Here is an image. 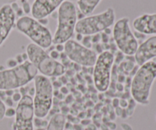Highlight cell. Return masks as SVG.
<instances>
[{"label":"cell","mask_w":156,"mask_h":130,"mask_svg":"<svg viewBox=\"0 0 156 130\" xmlns=\"http://www.w3.org/2000/svg\"><path fill=\"white\" fill-rule=\"evenodd\" d=\"M57 26L53 36V44H64L73 37L78 21V9L76 4L66 0L58 9Z\"/></svg>","instance_id":"obj_3"},{"label":"cell","mask_w":156,"mask_h":130,"mask_svg":"<svg viewBox=\"0 0 156 130\" xmlns=\"http://www.w3.org/2000/svg\"><path fill=\"white\" fill-rule=\"evenodd\" d=\"M114 61V55L108 50L98 55L93 66V81L96 89L100 92H105L109 88Z\"/></svg>","instance_id":"obj_9"},{"label":"cell","mask_w":156,"mask_h":130,"mask_svg":"<svg viewBox=\"0 0 156 130\" xmlns=\"http://www.w3.org/2000/svg\"><path fill=\"white\" fill-rule=\"evenodd\" d=\"M15 59H16L17 62H18V64H21V63H22V62H24V59H23L22 54H18L16 56H15Z\"/></svg>","instance_id":"obj_25"},{"label":"cell","mask_w":156,"mask_h":130,"mask_svg":"<svg viewBox=\"0 0 156 130\" xmlns=\"http://www.w3.org/2000/svg\"><path fill=\"white\" fill-rule=\"evenodd\" d=\"M156 58V35L150 37L139 45L134 54V59L138 66Z\"/></svg>","instance_id":"obj_14"},{"label":"cell","mask_w":156,"mask_h":130,"mask_svg":"<svg viewBox=\"0 0 156 130\" xmlns=\"http://www.w3.org/2000/svg\"><path fill=\"white\" fill-rule=\"evenodd\" d=\"M115 12L110 7L99 14L88 15L78 20L75 31L82 36L97 34L110 28L115 23Z\"/></svg>","instance_id":"obj_6"},{"label":"cell","mask_w":156,"mask_h":130,"mask_svg":"<svg viewBox=\"0 0 156 130\" xmlns=\"http://www.w3.org/2000/svg\"><path fill=\"white\" fill-rule=\"evenodd\" d=\"M155 79V62L149 61L139 67L130 85L131 96L136 103L143 106L149 104L152 87Z\"/></svg>","instance_id":"obj_1"},{"label":"cell","mask_w":156,"mask_h":130,"mask_svg":"<svg viewBox=\"0 0 156 130\" xmlns=\"http://www.w3.org/2000/svg\"><path fill=\"white\" fill-rule=\"evenodd\" d=\"M56 50H57L59 53H60V52H63L64 44H57V45H56Z\"/></svg>","instance_id":"obj_26"},{"label":"cell","mask_w":156,"mask_h":130,"mask_svg":"<svg viewBox=\"0 0 156 130\" xmlns=\"http://www.w3.org/2000/svg\"><path fill=\"white\" fill-rule=\"evenodd\" d=\"M101 0H77L79 11L83 16L90 15L96 9Z\"/></svg>","instance_id":"obj_16"},{"label":"cell","mask_w":156,"mask_h":130,"mask_svg":"<svg viewBox=\"0 0 156 130\" xmlns=\"http://www.w3.org/2000/svg\"><path fill=\"white\" fill-rule=\"evenodd\" d=\"M113 37L116 46L123 54L134 56L138 49L139 43L130 28L129 18L123 17L114 23Z\"/></svg>","instance_id":"obj_8"},{"label":"cell","mask_w":156,"mask_h":130,"mask_svg":"<svg viewBox=\"0 0 156 130\" xmlns=\"http://www.w3.org/2000/svg\"><path fill=\"white\" fill-rule=\"evenodd\" d=\"M15 109L13 107H9L6 108L5 112V117L7 118H12V117H15Z\"/></svg>","instance_id":"obj_19"},{"label":"cell","mask_w":156,"mask_h":130,"mask_svg":"<svg viewBox=\"0 0 156 130\" xmlns=\"http://www.w3.org/2000/svg\"><path fill=\"white\" fill-rule=\"evenodd\" d=\"M26 53L28 60L42 76L47 78L60 77L65 73V66L53 59L45 49L30 43L26 47Z\"/></svg>","instance_id":"obj_4"},{"label":"cell","mask_w":156,"mask_h":130,"mask_svg":"<svg viewBox=\"0 0 156 130\" xmlns=\"http://www.w3.org/2000/svg\"><path fill=\"white\" fill-rule=\"evenodd\" d=\"M15 27L33 44L45 50L50 48L53 44V35L50 29L33 17L21 16L16 21Z\"/></svg>","instance_id":"obj_5"},{"label":"cell","mask_w":156,"mask_h":130,"mask_svg":"<svg viewBox=\"0 0 156 130\" xmlns=\"http://www.w3.org/2000/svg\"><path fill=\"white\" fill-rule=\"evenodd\" d=\"M107 126L108 127V129H111V130H114V129H117V126H116V124H115V123H112V122H111V123H108V126Z\"/></svg>","instance_id":"obj_28"},{"label":"cell","mask_w":156,"mask_h":130,"mask_svg":"<svg viewBox=\"0 0 156 130\" xmlns=\"http://www.w3.org/2000/svg\"><path fill=\"white\" fill-rule=\"evenodd\" d=\"M121 127L123 130H133L132 127L129 124H127V123H122Z\"/></svg>","instance_id":"obj_27"},{"label":"cell","mask_w":156,"mask_h":130,"mask_svg":"<svg viewBox=\"0 0 156 130\" xmlns=\"http://www.w3.org/2000/svg\"><path fill=\"white\" fill-rule=\"evenodd\" d=\"M36 130H46V128H37Z\"/></svg>","instance_id":"obj_30"},{"label":"cell","mask_w":156,"mask_h":130,"mask_svg":"<svg viewBox=\"0 0 156 130\" xmlns=\"http://www.w3.org/2000/svg\"><path fill=\"white\" fill-rule=\"evenodd\" d=\"M6 106L3 100L0 98V120H3L5 117V112Z\"/></svg>","instance_id":"obj_20"},{"label":"cell","mask_w":156,"mask_h":130,"mask_svg":"<svg viewBox=\"0 0 156 130\" xmlns=\"http://www.w3.org/2000/svg\"><path fill=\"white\" fill-rule=\"evenodd\" d=\"M66 126V117L62 114H54L48 122L46 130H64Z\"/></svg>","instance_id":"obj_17"},{"label":"cell","mask_w":156,"mask_h":130,"mask_svg":"<svg viewBox=\"0 0 156 130\" xmlns=\"http://www.w3.org/2000/svg\"><path fill=\"white\" fill-rule=\"evenodd\" d=\"M15 1L21 3V4H22V5H24V4H26V3H27L28 0H15Z\"/></svg>","instance_id":"obj_29"},{"label":"cell","mask_w":156,"mask_h":130,"mask_svg":"<svg viewBox=\"0 0 156 130\" xmlns=\"http://www.w3.org/2000/svg\"><path fill=\"white\" fill-rule=\"evenodd\" d=\"M133 27L136 32L144 35H156V13L143 14L133 21Z\"/></svg>","instance_id":"obj_15"},{"label":"cell","mask_w":156,"mask_h":130,"mask_svg":"<svg viewBox=\"0 0 156 130\" xmlns=\"http://www.w3.org/2000/svg\"><path fill=\"white\" fill-rule=\"evenodd\" d=\"M34 81V95L33 98L35 117L44 119L51 110L53 101V86L49 78L37 75Z\"/></svg>","instance_id":"obj_7"},{"label":"cell","mask_w":156,"mask_h":130,"mask_svg":"<svg viewBox=\"0 0 156 130\" xmlns=\"http://www.w3.org/2000/svg\"><path fill=\"white\" fill-rule=\"evenodd\" d=\"M65 1L66 0H34L30 7V13L32 17L38 21L45 19L59 9Z\"/></svg>","instance_id":"obj_13"},{"label":"cell","mask_w":156,"mask_h":130,"mask_svg":"<svg viewBox=\"0 0 156 130\" xmlns=\"http://www.w3.org/2000/svg\"><path fill=\"white\" fill-rule=\"evenodd\" d=\"M18 63L17 62L16 59L15 58H12V59H9L6 62V65L8 66V68H13L15 67L16 65H18Z\"/></svg>","instance_id":"obj_21"},{"label":"cell","mask_w":156,"mask_h":130,"mask_svg":"<svg viewBox=\"0 0 156 130\" xmlns=\"http://www.w3.org/2000/svg\"><path fill=\"white\" fill-rule=\"evenodd\" d=\"M21 97H22V95H21L20 92H14L13 95L12 96V100H13L14 103H17V104L21 100Z\"/></svg>","instance_id":"obj_22"},{"label":"cell","mask_w":156,"mask_h":130,"mask_svg":"<svg viewBox=\"0 0 156 130\" xmlns=\"http://www.w3.org/2000/svg\"><path fill=\"white\" fill-rule=\"evenodd\" d=\"M63 52L69 59L82 66H94L98 57L97 53L94 50L73 39L64 44Z\"/></svg>","instance_id":"obj_10"},{"label":"cell","mask_w":156,"mask_h":130,"mask_svg":"<svg viewBox=\"0 0 156 130\" xmlns=\"http://www.w3.org/2000/svg\"><path fill=\"white\" fill-rule=\"evenodd\" d=\"M34 117L33 97L30 95L22 96L15 108L14 130H34Z\"/></svg>","instance_id":"obj_11"},{"label":"cell","mask_w":156,"mask_h":130,"mask_svg":"<svg viewBox=\"0 0 156 130\" xmlns=\"http://www.w3.org/2000/svg\"><path fill=\"white\" fill-rule=\"evenodd\" d=\"M50 56H51L52 58H53V59H56V60H58V59H59V56H60V55H59V53L57 51V50H53V51H52L51 53H50Z\"/></svg>","instance_id":"obj_23"},{"label":"cell","mask_w":156,"mask_h":130,"mask_svg":"<svg viewBox=\"0 0 156 130\" xmlns=\"http://www.w3.org/2000/svg\"><path fill=\"white\" fill-rule=\"evenodd\" d=\"M37 73V69L29 60L13 68L0 70V91H14L27 85Z\"/></svg>","instance_id":"obj_2"},{"label":"cell","mask_w":156,"mask_h":130,"mask_svg":"<svg viewBox=\"0 0 156 130\" xmlns=\"http://www.w3.org/2000/svg\"><path fill=\"white\" fill-rule=\"evenodd\" d=\"M48 124V122L44 120L43 119L41 118H36L34 120V126H36L37 128H46Z\"/></svg>","instance_id":"obj_18"},{"label":"cell","mask_w":156,"mask_h":130,"mask_svg":"<svg viewBox=\"0 0 156 130\" xmlns=\"http://www.w3.org/2000/svg\"><path fill=\"white\" fill-rule=\"evenodd\" d=\"M16 13L11 4H4L0 7V47L15 27Z\"/></svg>","instance_id":"obj_12"},{"label":"cell","mask_w":156,"mask_h":130,"mask_svg":"<svg viewBox=\"0 0 156 130\" xmlns=\"http://www.w3.org/2000/svg\"><path fill=\"white\" fill-rule=\"evenodd\" d=\"M119 106L120 107L122 108H126L128 106V102L126 101V100H124V99H122V100H120V101H119Z\"/></svg>","instance_id":"obj_24"}]
</instances>
